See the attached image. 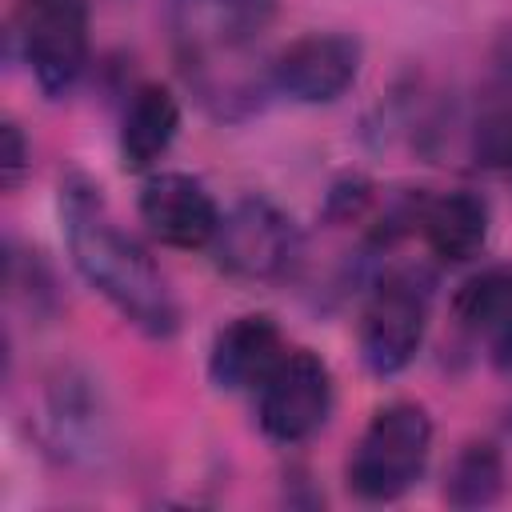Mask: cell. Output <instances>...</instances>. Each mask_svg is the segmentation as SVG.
Listing matches in <instances>:
<instances>
[{
	"label": "cell",
	"mask_w": 512,
	"mask_h": 512,
	"mask_svg": "<svg viewBox=\"0 0 512 512\" xmlns=\"http://www.w3.org/2000/svg\"><path fill=\"white\" fill-rule=\"evenodd\" d=\"M276 0H168V28L184 80L220 120L260 108L272 72L252 52L272 28Z\"/></svg>",
	"instance_id": "6da1fadb"
},
{
	"label": "cell",
	"mask_w": 512,
	"mask_h": 512,
	"mask_svg": "<svg viewBox=\"0 0 512 512\" xmlns=\"http://www.w3.org/2000/svg\"><path fill=\"white\" fill-rule=\"evenodd\" d=\"M60 216L76 272L144 336L168 340L180 328L176 300L152 256L112 220L100 188L84 176H68L60 188Z\"/></svg>",
	"instance_id": "7a4b0ae2"
},
{
	"label": "cell",
	"mask_w": 512,
	"mask_h": 512,
	"mask_svg": "<svg viewBox=\"0 0 512 512\" xmlns=\"http://www.w3.org/2000/svg\"><path fill=\"white\" fill-rule=\"evenodd\" d=\"M428 452H432L428 412L412 400L384 404L352 448L348 488L360 500H396L424 476Z\"/></svg>",
	"instance_id": "3957f363"
},
{
	"label": "cell",
	"mask_w": 512,
	"mask_h": 512,
	"mask_svg": "<svg viewBox=\"0 0 512 512\" xmlns=\"http://www.w3.org/2000/svg\"><path fill=\"white\" fill-rule=\"evenodd\" d=\"M212 252L216 264L240 280H280L300 256V228L272 200L244 196L220 216Z\"/></svg>",
	"instance_id": "277c9868"
},
{
	"label": "cell",
	"mask_w": 512,
	"mask_h": 512,
	"mask_svg": "<svg viewBox=\"0 0 512 512\" xmlns=\"http://www.w3.org/2000/svg\"><path fill=\"white\" fill-rule=\"evenodd\" d=\"M428 328V288L412 272L384 276L360 312V356L376 376H396L412 364Z\"/></svg>",
	"instance_id": "5b68a950"
},
{
	"label": "cell",
	"mask_w": 512,
	"mask_h": 512,
	"mask_svg": "<svg viewBox=\"0 0 512 512\" xmlns=\"http://www.w3.org/2000/svg\"><path fill=\"white\" fill-rule=\"evenodd\" d=\"M328 408H332V372L308 348L284 352L280 364L264 376L260 400H256L260 428L276 444L308 440L328 420Z\"/></svg>",
	"instance_id": "8992f818"
},
{
	"label": "cell",
	"mask_w": 512,
	"mask_h": 512,
	"mask_svg": "<svg viewBox=\"0 0 512 512\" xmlns=\"http://www.w3.org/2000/svg\"><path fill=\"white\" fill-rule=\"evenodd\" d=\"M24 60L44 96H64L88 64V4L84 0H24L20 12Z\"/></svg>",
	"instance_id": "52a82bcc"
},
{
	"label": "cell",
	"mask_w": 512,
	"mask_h": 512,
	"mask_svg": "<svg viewBox=\"0 0 512 512\" xmlns=\"http://www.w3.org/2000/svg\"><path fill=\"white\" fill-rule=\"evenodd\" d=\"M44 432L68 464L100 468L112 452V416L96 380L80 368H60L44 392Z\"/></svg>",
	"instance_id": "ba28073f"
},
{
	"label": "cell",
	"mask_w": 512,
	"mask_h": 512,
	"mask_svg": "<svg viewBox=\"0 0 512 512\" xmlns=\"http://www.w3.org/2000/svg\"><path fill=\"white\" fill-rule=\"evenodd\" d=\"M272 88L300 104H328L344 96L360 72V44L340 32H308L292 40L272 64Z\"/></svg>",
	"instance_id": "9c48e42d"
},
{
	"label": "cell",
	"mask_w": 512,
	"mask_h": 512,
	"mask_svg": "<svg viewBox=\"0 0 512 512\" xmlns=\"http://www.w3.org/2000/svg\"><path fill=\"white\" fill-rule=\"evenodd\" d=\"M140 220L168 248H204L216 240L220 208L200 180L160 172L140 188Z\"/></svg>",
	"instance_id": "30bf717a"
},
{
	"label": "cell",
	"mask_w": 512,
	"mask_h": 512,
	"mask_svg": "<svg viewBox=\"0 0 512 512\" xmlns=\"http://www.w3.org/2000/svg\"><path fill=\"white\" fill-rule=\"evenodd\" d=\"M280 356H284V340H280V328L272 316H264V312L236 316L212 340L208 376L216 388H228V392L260 388L264 376L280 364Z\"/></svg>",
	"instance_id": "8fae6325"
},
{
	"label": "cell",
	"mask_w": 512,
	"mask_h": 512,
	"mask_svg": "<svg viewBox=\"0 0 512 512\" xmlns=\"http://www.w3.org/2000/svg\"><path fill=\"white\" fill-rule=\"evenodd\" d=\"M456 320L488 340L496 368L512 372V264H492L468 276L452 296Z\"/></svg>",
	"instance_id": "7c38bea8"
},
{
	"label": "cell",
	"mask_w": 512,
	"mask_h": 512,
	"mask_svg": "<svg viewBox=\"0 0 512 512\" xmlns=\"http://www.w3.org/2000/svg\"><path fill=\"white\" fill-rule=\"evenodd\" d=\"M180 128V104L168 88L160 84H140L136 96L128 100L124 124H120V156L124 168L144 172L152 168L176 140Z\"/></svg>",
	"instance_id": "4fadbf2b"
},
{
	"label": "cell",
	"mask_w": 512,
	"mask_h": 512,
	"mask_svg": "<svg viewBox=\"0 0 512 512\" xmlns=\"http://www.w3.org/2000/svg\"><path fill=\"white\" fill-rule=\"evenodd\" d=\"M420 232L440 260H472L488 240V204L476 192H444L420 208Z\"/></svg>",
	"instance_id": "5bb4252c"
},
{
	"label": "cell",
	"mask_w": 512,
	"mask_h": 512,
	"mask_svg": "<svg viewBox=\"0 0 512 512\" xmlns=\"http://www.w3.org/2000/svg\"><path fill=\"white\" fill-rule=\"evenodd\" d=\"M472 152L488 168L512 164V60H496L476 92Z\"/></svg>",
	"instance_id": "9a60e30c"
},
{
	"label": "cell",
	"mask_w": 512,
	"mask_h": 512,
	"mask_svg": "<svg viewBox=\"0 0 512 512\" xmlns=\"http://www.w3.org/2000/svg\"><path fill=\"white\" fill-rule=\"evenodd\" d=\"M500 492H504V460H500L496 444H488V440L464 444L448 468V484H444L448 504L484 508V504L500 500Z\"/></svg>",
	"instance_id": "2e32d148"
},
{
	"label": "cell",
	"mask_w": 512,
	"mask_h": 512,
	"mask_svg": "<svg viewBox=\"0 0 512 512\" xmlns=\"http://www.w3.org/2000/svg\"><path fill=\"white\" fill-rule=\"evenodd\" d=\"M28 164H32V160H28L24 132H20L12 120H4V128H0V172H4V188H8V192L20 188Z\"/></svg>",
	"instance_id": "e0dca14e"
}]
</instances>
